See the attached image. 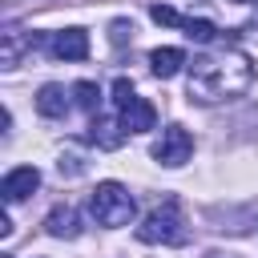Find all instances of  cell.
<instances>
[{
  "mask_svg": "<svg viewBox=\"0 0 258 258\" xmlns=\"http://www.w3.org/2000/svg\"><path fill=\"white\" fill-rule=\"evenodd\" d=\"M153 121H157V109H153L145 97H137L129 109H121V125H125V133H145V129H153Z\"/></svg>",
  "mask_w": 258,
  "mask_h": 258,
  "instance_id": "obj_10",
  "label": "cell"
},
{
  "mask_svg": "<svg viewBox=\"0 0 258 258\" xmlns=\"http://www.w3.org/2000/svg\"><path fill=\"white\" fill-rule=\"evenodd\" d=\"M125 137H129V133H125L121 121L93 113V121H89V141H93L97 149H117V145H125Z\"/></svg>",
  "mask_w": 258,
  "mask_h": 258,
  "instance_id": "obj_7",
  "label": "cell"
},
{
  "mask_svg": "<svg viewBox=\"0 0 258 258\" xmlns=\"http://www.w3.org/2000/svg\"><path fill=\"white\" fill-rule=\"evenodd\" d=\"M73 101H77L81 109H89V113H93V109L101 105V89H97L93 81H77V85H73Z\"/></svg>",
  "mask_w": 258,
  "mask_h": 258,
  "instance_id": "obj_13",
  "label": "cell"
},
{
  "mask_svg": "<svg viewBox=\"0 0 258 258\" xmlns=\"http://www.w3.org/2000/svg\"><path fill=\"white\" fill-rule=\"evenodd\" d=\"M44 230L52 234V238H64V242H73V238H81V214L73 210V206H52L48 210V218H44Z\"/></svg>",
  "mask_w": 258,
  "mask_h": 258,
  "instance_id": "obj_8",
  "label": "cell"
},
{
  "mask_svg": "<svg viewBox=\"0 0 258 258\" xmlns=\"http://www.w3.org/2000/svg\"><path fill=\"white\" fill-rule=\"evenodd\" d=\"M137 238L149 242V246H181V242L189 238V230H185V218H181L177 202L169 198V202L153 206V210L145 214V222L137 226Z\"/></svg>",
  "mask_w": 258,
  "mask_h": 258,
  "instance_id": "obj_2",
  "label": "cell"
},
{
  "mask_svg": "<svg viewBox=\"0 0 258 258\" xmlns=\"http://www.w3.org/2000/svg\"><path fill=\"white\" fill-rule=\"evenodd\" d=\"M36 185H40V169H36V165H16V169L4 173L0 194H4V202H24Z\"/></svg>",
  "mask_w": 258,
  "mask_h": 258,
  "instance_id": "obj_6",
  "label": "cell"
},
{
  "mask_svg": "<svg viewBox=\"0 0 258 258\" xmlns=\"http://www.w3.org/2000/svg\"><path fill=\"white\" fill-rule=\"evenodd\" d=\"M254 81V64L242 48H222V52H206L189 64V101L198 105H218V101H234L250 89Z\"/></svg>",
  "mask_w": 258,
  "mask_h": 258,
  "instance_id": "obj_1",
  "label": "cell"
},
{
  "mask_svg": "<svg viewBox=\"0 0 258 258\" xmlns=\"http://www.w3.org/2000/svg\"><path fill=\"white\" fill-rule=\"evenodd\" d=\"M0 238H12V218L0 214Z\"/></svg>",
  "mask_w": 258,
  "mask_h": 258,
  "instance_id": "obj_18",
  "label": "cell"
},
{
  "mask_svg": "<svg viewBox=\"0 0 258 258\" xmlns=\"http://www.w3.org/2000/svg\"><path fill=\"white\" fill-rule=\"evenodd\" d=\"M189 153H194V137H189L181 125H165L161 137H157V145H153V157H157L161 165L177 169V165L189 161Z\"/></svg>",
  "mask_w": 258,
  "mask_h": 258,
  "instance_id": "obj_4",
  "label": "cell"
},
{
  "mask_svg": "<svg viewBox=\"0 0 258 258\" xmlns=\"http://www.w3.org/2000/svg\"><path fill=\"white\" fill-rule=\"evenodd\" d=\"M48 52H52L56 60H85V56H89V32H85V28H64V32H52Z\"/></svg>",
  "mask_w": 258,
  "mask_h": 258,
  "instance_id": "obj_5",
  "label": "cell"
},
{
  "mask_svg": "<svg viewBox=\"0 0 258 258\" xmlns=\"http://www.w3.org/2000/svg\"><path fill=\"white\" fill-rule=\"evenodd\" d=\"M36 113L40 117H64L69 113V93L60 89V85H40V93H36Z\"/></svg>",
  "mask_w": 258,
  "mask_h": 258,
  "instance_id": "obj_11",
  "label": "cell"
},
{
  "mask_svg": "<svg viewBox=\"0 0 258 258\" xmlns=\"http://www.w3.org/2000/svg\"><path fill=\"white\" fill-rule=\"evenodd\" d=\"M133 101H137L133 81H129V77H117V81H113V105H117V113H121V109H129Z\"/></svg>",
  "mask_w": 258,
  "mask_h": 258,
  "instance_id": "obj_15",
  "label": "cell"
},
{
  "mask_svg": "<svg viewBox=\"0 0 258 258\" xmlns=\"http://www.w3.org/2000/svg\"><path fill=\"white\" fill-rule=\"evenodd\" d=\"M129 36H133V24H129V20H113V24H109V40H113V44H125Z\"/></svg>",
  "mask_w": 258,
  "mask_h": 258,
  "instance_id": "obj_17",
  "label": "cell"
},
{
  "mask_svg": "<svg viewBox=\"0 0 258 258\" xmlns=\"http://www.w3.org/2000/svg\"><path fill=\"white\" fill-rule=\"evenodd\" d=\"M149 16H153L157 24H181V16H177L169 4H153V8H149Z\"/></svg>",
  "mask_w": 258,
  "mask_h": 258,
  "instance_id": "obj_16",
  "label": "cell"
},
{
  "mask_svg": "<svg viewBox=\"0 0 258 258\" xmlns=\"http://www.w3.org/2000/svg\"><path fill=\"white\" fill-rule=\"evenodd\" d=\"M181 28H185V36H189V40H198V44H210V40L218 36V28H214L210 20H194V16H189V20H181Z\"/></svg>",
  "mask_w": 258,
  "mask_h": 258,
  "instance_id": "obj_14",
  "label": "cell"
},
{
  "mask_svg": "<svg viewBox=\"0 0 258 258\" xmlns=\"http://www.w3.org/2000/svg\"><path fill=\"white\" fill-rule=\"evenodd\" d=\"M181 64H185V52H181V48H153V52H149V69H153V77H161V81L177 77Z\"/></svg>",
  "mask_w": 258,
  "mask_h": 258,
  "instance_id": "obj_12",
  "label": "cell"
},
{
  "mask_svg": "<svg viewBox=\"0 0 258 258\" xmlns=\"http://www.w3.org/2000/svg\"><path fill=\"white\" fill-rule=\"evenodd\" d=\"M24 48H36V36H24L20 28L8 24V28H4V44H0V64H4V69H16Z\"/></svg>",
  "mask_w": 258,
  "mask_h": 258,
  "instance_id": "obj_9",
  "label": "cell"
},
{
  "mask_svg": "<svg viewBox=\"0 0 258 258\" xmlns=\"http://www.w3.org/2000/svg\"><path fill=\"white\" fill-rule=\"evenodd\" d=\"M89 210L101 226H129L133 222V194L121 185V181H101L93 194H89Z\"/></svg>",
  "mask_w": 258,
  "mask_h": 258,
  "instance_id": "obj_3",
  "label": "cell"
}]
</instances>
